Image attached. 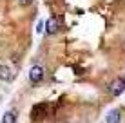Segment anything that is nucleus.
Instances as JSON below:
<instances>
[{
  "instance_id": "nucleus-1",
  "label": "nucleus",
  "mask_w": 125,
  "mask_h": 123,
  "mask_svg": "<svg viewBox=\"0 0 125 123\" xmlns=\"http://www.w3.org/2000/svg\"><path fill=\"white\" fill-rule=\"evenodd\" d=\"M107 89H109V94L120 96V94L125 91V80H123V78H116V80H113V82L107 85Z\"/></svg>"
},
{
  "instance_id": "nucleus-2",
  "label": "nucleus",
  "mask_w": 125,
  "mask_h": 123,
  "mask_svg": "<svg viewBox=\"0 0 125 123\" xmlns=\"http://www.w3.org/2000/svg\"><path fill=\"white\" fill-rule=\"evenodd\" d=\"M42 78H44V69H42V65H33L31 69H29V80H31V83H40Z\"/></svg>"
},
{
  "instance_id": "nucleus-3",
  "label": "nucleus",
  "mask_w": 125,
  "mask_h": 123,
  "mask_svg": "<svg viewBox=\"0 0 125 123\" xmlns=\"http://www.w3.org/2000/svg\"><path fill=\"white\" fill-rule=\"evenodd\" d=\"M15 78V69H13L11 65H0V80H4V82H11V80Z\"/></svg>"
},
{
  "instance_id": "nucleus-4",
  "label": "nucleus",
  "mask_w": 125,
  "mask_h": 123,
  "mask_svg": "<svg viewBox=\"0 0 125 123\" xmlns=\"http://www.w3.org/2000/svg\"><path fill=\"white\" fill-rule=\"evenodd\" d=\"M120 120H122V114H120L118 109L109 111V112H107V116H105V121L107 123H120Z\"/></svg>"
},
{
  "instance_id": "nucleus-5",
  "label": "nucleus",
  "mask_w": 125,
  "mask_h": 123,
  "mask_svg": "<svg viewBox=\"0 0 125 123\" xmlns=\"http://www.w3.org/2000/svg\"><path fill=\"white\" fill-rule=\"evenodd\" d=\"M56 31H58V18L56 16H51V18L47 20V33H49V35H54Z\"/></svg>"
},
{
  "instance_id": "nucleus-6",
  "label": "nucleus",
  "mask_w": 125,
  "mask_h": 123,
  "mask_svg": "<svg viewBox=\"0 0 125 123\" xmlns=\"http://www.w3.org/2000/svg\"><path fill=\"white\" fill-rule=\"evenodd\" d=\"M2 123H16V111L15 109H11V111H7L6 114H4Z\"/></svg>"
},
{
  "instance_id": "nucleus-7",
  "label": "nucleus",
  "mask_w": 125,
  "mask_h": 123,
  "mask_svg": "<svg viewBox=\"0 0 125 123\" xmlns=\"http://www.w3.org/2000/svg\"><path fill=\"white\" fill-rule=\"evenodd\" d=\"M18 2H20V4H22V6H27V4H31V2H33V0H18Z\"/></svg>"
},
{
  "instance_id": "nucleus-8",
  "label": "nucleus",
  "mask_w": 125,
  "mask_h": 123,
  "mask_svg": "<svg viewBox=\"0 0 125 123\" xmlns=\"http://www.w3.org/2000/svg\"><path fill=\"white\" fill-rule=\"evenodd\" d=\"M42 25H44V22H38V25H36V31H42Z\"/></svg>"
}]
</instances>
